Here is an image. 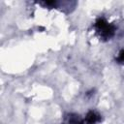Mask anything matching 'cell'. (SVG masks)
I'll list each match as a JSON object with an SVG mask.
<instances>
[{
    "label": "cell",
    "instance_id": "obj_1",
    "mask_svg": "<svg viewBox=\"0 0 124 124\" xmlns=\"http://www.w3.org/2000/svg\"><path fill=\"white\" fill-rule=\"evenodd\" d=\"M97 32L104 39H109L113 36L115 28L113 25L109 24L105 18H98L95 23Z\"/></svg>",
    "mask_w": 124,
    "mask_h": 124
},
{
    "label": "cell",
    "instance_id": "obj_2",
    "mask_svg": "<svg viewBox=\"0 0 124 124\" xmlns=\"http://www.w3.org/2000/svg\"><path fill=\"white\" fill-rule=\"evenodd\" d=\"M100 121V115L95 111H89L84 119V124H96Z\"/></svg>",
    "mask_w": 124,
    "mask_h": 124
},
{
    "label": "cell",
    "instance_id": "obj_3",
    "mask_svg": "<svg viewBox=\"0 0 124 124\" xmlns=\"http://www.w3.org/2000/svg\"><path fill=\"white\" fill-rule=\"evenodd\" d=\"M116 61L118 63H124V49H122L119 53H118V56L116 58Z\"/></svg>",
    "mask_w": 124,
    "mask_h": 124
}]
</instances>
